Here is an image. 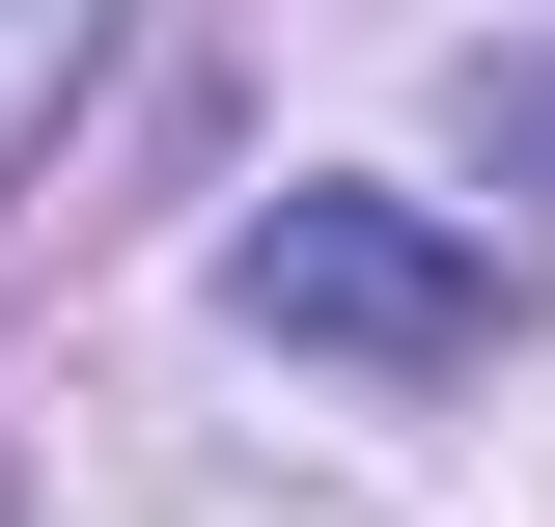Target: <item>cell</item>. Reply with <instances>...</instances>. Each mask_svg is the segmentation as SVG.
I'll return each instance as SVG.
<instances>
[{"mask_svg": "<svg viewBox=\"0 0 555 527\" xmlns=\"http://www.w3.org/2000/svg\"><path fill=\"white\" fill-rule=\"evenodd\" d=\"M222 306H250V333H306V361H473V333H500V278L444 250V222H389V195H278L250 250H222Z\"/></svg>", "mask_w": 555, "mask_h": 527, "instance_id": "obj_1", "label": "cell"}, {"mask_svg": "<svg viewBox=\"0 0 555 527\" xmlns=\"http://www.w3.org/2000/svg\"><path fill=\"white\" fill-rule=\"evenodd\" d=\"M83 56H112V0H0V195H28V139H56Z\"/></svg>", "mask_w": 555, "mask_h": 527, "instance_id": "obj_2", "label": "cell"}]
</instances>
